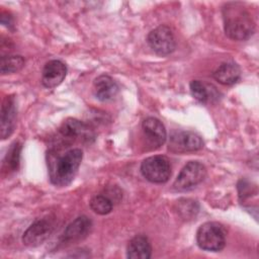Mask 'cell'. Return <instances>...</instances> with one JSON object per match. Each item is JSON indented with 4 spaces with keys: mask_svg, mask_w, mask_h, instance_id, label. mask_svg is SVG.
Here are the masks:
<instances>
[{
    "mask_svg": "<svg viewBox=\"0 0 259 259\" xmlns=\"http://www.w3.org/2000/svg\"><path fill=\"white\" fill-rule=\"evenodd\" d=\"M212 77L223 85H234L241 78V70L240 67L235 63H223L220 65L214 72L212 73Z\"/></svg>",
    "mask_w": 259,
    "mask_h": 259,
    "instance_id": "16",
    "label": "cell"
},
{
    "mask_svg": "<svg viewBox=\"0 0 259 259\" xmlns=\"http://www.w3.org/2000/svg\"><path fill=\"white\" fill-rule=\"evenodd\" d=\"M152 255V247L146 236L134 237L127 245L126 257L130 259H149Z\"/></svg>",
    "mask_w": 259,
    "mask_h": 259,
    "instance_id": "15",
    "label": "cell"
},
{
    "mask_svg": "<svg viewBox=\"0 0 259 259\" xmlns=\"http://www.w3.org/2000/svg\"><path fill=\"white\" fill-rule=\"evenodd\" d=\"M93 91L98 100L110 101L117 95L119 87L110 76L100 75L94 80Z\"/></svg>",
    "mask_w": 259,
    "mask_h": 259,
    "instance_id": "14",
    "label": "cell"
},
{
    "mask_svg": "<svg viewBox=\"0 0 259 259\" xmlns=\"http://www.w3.org/2000/svg\"><path fill=\"white\" fill-rule=\"evenodd\" d=\"M24 59L21 56H6L1 58L0 71L3 75L16 73L24 66Z\"/></svg>",
    "mask_w": 259,
    "mask_h": 259,
    "instance_id": "19",
    "label": "cell"
},
{
    "mask_svg": "<svg viewBox=\"0 0 259 259\" xmlns=\"http://www.w3.org/2000/svg\"><path fill=\"white\" fill-rule=\"evenodd\" d=\"M67 74L66 65L60 60L49 61L41 73V84L46 88H55L59 86L65 79Z\"/></svg>",
    "mask_w": 259,
    "mask_h": 259,
    "instance_id": "11",
    "label": "cell"
},
{
    "mask_svg": "<svg viewBox=\"0 0 259 259\" xmlns=\"http://www.w3.org/2000/svg\"><path fill=\"white\" fill-rule=\"evenodd\" d=\"M189 88L191 95L201 103H206L209 100V94L212 96L211 92L208 90L209 85H206L199 80H192L189 84Z\"/></svg>",
    "mask_w": 259,
    "mask_h": 259,
    "instance_id": "21",
    "label": "cell"
},
{
    "mask_svg": "<svg viewBox=\"0 0 259 259\" xmlns=\"http://www.w3.org/2000/svg\"><path fill=\"white\" fill-rule=\"evenodd\" d=\"M1 139L5 140L14 131L16 121V105L13 96H7L1 106Z\"/></svg>",
    "mask_w": 259,
    "mask_h": 259,
    "instance_id": "13",
    "label": "cell"
},
{
    "mask_svg": "<svg viewBox=\"0 0 259 259\" xmlns=\"http://www.w3.org/2000/svg\"><path fill=\"white\" fill-rule=\"evenodd\" d=\"M147 41L153 52L159 56H167L176 48L174 34L167 25H160L153 29L148 34Z\"/></svg>",
    "mask_w": 259,
    "mask_h": 259,
    "instance_id": "6",
    "label": "cell"
},
{
    "mask_svg": "<svg viewBox=\"0 0 259 259\" xmlns=\"http://www.w3.org/2000/svg\"><path fill=\"white\" fill-rule=\"evenodd\" d=\"M142 130L147 142L154 148H160L166 141L167 133L164 124L155 117H147L142 123Z\"/></svg>",
    "mask_w": 259,
    "mask_h": 259,
    "instance_id": "12",
    "label": "cell"
},
{
    "mask_svg": "<svg viewBox=\"0 0 259 259\" xmlns=\"http://www.w3.org/2000/svg\"><path fill=\"white\" fill-rule=\"evenodd\" d=\"M83 158L82 150L71 148L64 152L61 148L48 152V168L51 182L56 186H67L74 179Z\"/></svg>",
    "mask_w": 259,
    "mask_h": 259,
    "instance_id": "1",
    "label": "cell"
},
{
    "mask_svg": "<svg viewBox=\"0 0 259 259\" xmlns=\"http://www.w3.org/2000/svg\"><path fill=\"white\" fill-rule=\"evenodd\" d=\"M176 210L182 219L190 220L198 212V204L195 200L182 198L177 201Z\"/></svg>",
    "mask_w": 259,
    "mask_h": 259,
    "instance_id": "20",
    "label": "cell"
},
{
    "mask_svg": "<svg viewBox=\"0 0 259 259\" xmlns=\"http://www.w3.org/2000/svg\"><path fill=\"white\" fill-rule=\"evenodd\" d=\"M91 228L92 222L88 217H78L73 222H71L64 230L61 236V243L67 245L83 240L88 236Z\"/></svg>",
    "mask_w": 259,
    "mask_h": 259,
    "instance_id": "9",
    "label": "cell"
},
{
    "mask_svg": "<svg viewBox=\"0 0 259 259\" xmlns=\"http://www.w3.org/2000/svg\"><path fill=\"white\" fill-rule=\"evenodd\" d=\"M59 133L65 143H71L75 141L90 142L93 141L95 137L89 125L76 118L66 119L60 126Z\"/></svg>",
    "mask_w": 259,
    "mask_h": 259,
    "instance_id": "7",
    "label": "cell"
},
{
    "mask_svg": "<svg viewBox=\"0 0 259 259\" xmlns=\"http://www.w3.org/2000/svg\"><path fill=\"white\" fill-rule=\"evenodd\" d=\"M20 151H21V144L19 142H14L9 150L3 161V170L6 171H16L19 167L20 161Z\"/></svg>",
    "mask_w": 259,
    "mask_h": 259,
    "instance_id": "17",
    "label": "cell"
},
{
    "mask_svg": "<svg viewBox=\"0 0 259 259\" xmlns=\"http://www.w3.org/2000/svg\"><path fill=\"white\" fill-rule=\"evenodd\" d=\"M206 176L205 166L198 161L188 162L176 177L173 187L178 191H186L201 183Z\"/></svg>",
    "mask_w": 259,
    "mask_h": 259,
    "instance_id": "5",
    "label": "cell"
},
{
    "mask_svg": "<svg viewBox=\"0 0 259 259\" xmlns=\"http://www.w3.org/2000/svg\"><path fill=\"white\" fill-rule=\"evenodd\" d=\"M1 23L3 25H6L7 27H10L13 25V19H12V16L8 13H2V16H1Z\"/></svg>",
    "mask_w": 259,
    "mask_h": 259,
    "instance_id": "22",
    "label": "cell"
},
{
    "mask_svg": "<svg viewBox=\"0 0 259 259\" xmlns=\"http://www.w3.org/2000/svg\"><path fill=\"white\" fill-rule=\"evenodd\" d=\"M170 148L174 152H192L203 147L201 138L192 132H174L170 137Z\"/></svg>",
    "mask_w": 259,
    "mask_h": 259,
    "instance_id": "10",
    "label": "cell"
},
{
    "mask_svg": "<svg viewBox=\"0 0 259 259\" xmlns=\"http://www.w3.org/2000/svg\"><path fill=\"white\" fill-rule=\"evenodd\" d=\"M223 18L226 35L234 40H246L254 32V21L241 3L226 4L223 9Z\"/></svg>",
    "mask_w": 259,
    "mask_h": 259,
    "instance_id": "2",
    "label": "cell"
},
{
    "mask_svg": "<svg viewBox=\"0 0 259 259\" xmlns=\"http://www.w3.org/2000/svg\"><path fill=\"white\" fill-rule=\"evenodd\" d=\"M141 173L150 182L165 183L171 176V165L165 156H151L142 162Z\"/></svg>",
    "mask_w": 259,
    "mask_h": 259,
    "instance_id": "4",
    "label": "cell"
},
{
    "mask_svg": "<svg viewBox=\"0 0 259 259\" xmlns=\"http://www.w3.org/2000/svg\"><path fill=\"white\" fill-rule=\"evenodd\" d=\"M227 232L225 227L217 222L202 224L196 233V242L200 249L210 252H219L226 245Z\"/></svg>",
    "mask_w": 259,
    "mask_h": 259,
    "instance_id": "3",
    "label": "cell"
},
{
    "mask_svg": "<svg viewBox=\"0 0 259 259\" xmlns=\"http://www.w3.org/2000/svg\"><path fill=\"white\" fill-rule=\"evenodd\" d=\"M89 204H90V208L95 213H98V214H101V215L109 213L112 210V207H113L112 199L109 196L105 195V194L104 195L103 194H98V195L93 196L91 198Z\"/></svg>",
    "mask_w": 259,
    "mask_h": 259,
    "instance_id": "18",
    "label": "cell"
},
{
    "mask_svg": "<svg viewBox=\"0 0 259 259\" xmlns=\"http://www.w3.org/2000/svg\"><path fill=\"white\" fill-rule=\"evenodd\" d=\"M53 230L54 224L52 220L47 218L35 220L23 233L22 242L28 247L39 246L50 237Z\"/></svg>",
    "mask_w": 259,
    "mask_h": 259,
    "instance_id": "8",
    "label": "cell"
}]
</instances>
